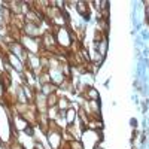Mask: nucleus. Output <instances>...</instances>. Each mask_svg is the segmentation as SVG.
Listing matches in <instances>:
<instances>
[{
	"instance_id": "obj_2",
	"label": "nucleus",
	"mask_w": 149,
	"mask_h": 149,
	"mask_svg": "<svg viewBox=\"0 0 149 149\" xmlns=\"http://www.w3.org/2000/svg\"><path fill=\"white\" fill-rule=\"evenodd\" d=\"M100 142H102V134L97 130H90V128L84 130V133L81 136V143H82L84 149H95Z\"/></svg>"
},
{
	"instance_id": "obj_5",
	"label": "nucleus",
	"mask_w": 149,
	"mask_h": 149,
	"mask_svg": "<svg viewBox=\"0 0 149 149\" xmlns=\"http://www.w3.org/2000/svg\"><path fill=\"white\" fill-rule=\"evenodd\" d=\"M84 97L86 98V100H98V91L95 88H86L84 91Z\"/></svg>"
},
{
	"instance_id": "obj_4",
	"label": "nucleus",
	"mask_w": 149,
	"mask_h": 149,
	"mask_svg": "<svg viewBox=\"0 0 149 149\" xmlns=\"http://www.w3.org/2000/svg\"><path fill=\"white\" fill-rule=\"evenodd\" d=\"M70 104H72V103H70V102L67 100L66 97H61V95L58 97V102H57V107H58V110H60V112H66L67 109H70Z\"/></svg>"
},
{
	"instance_id": "obj_3",
	"label": "nucleus",
	"mask_w": 149,
	"mask_h": 149,
	"mask_svg": "<svg viewBox=\"0 0 149 149\" xmlns=\"http://www.w3.org/2000/svg\"><path fill=\"white\" fill-rule=\"evenodd\" d=\"M88 3L86 2H76V10H78V14L82 17V18H88L90 15V12H88V6H86Z\"/></svg>"
},
{
	"instance_id": "obj_1",
	"label": "nucleus",
	"mask_w": 149,
	"mask_h": 149,
	"mask_svg": "<svg viewBox=\"0 0 149 149\" xmlns=\"http://www.w3.org/2000/svg\"><path fill=\"white\" fill-rule=\"evenodd\" d=\"M54 36L57 40V46L63 49V51H69L73 42L78 40L76 36L73 34V31L69 27H54Z\"/></svg>"
}]
</instances>
